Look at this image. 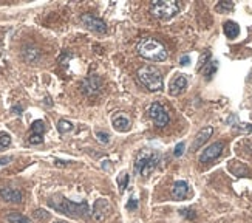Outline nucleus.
<instances>
[{
    "instance_id": "obj_2",
    "label": "nucleus",
    "mask_w": 252,
    "mask_h": 223,
    "mask_svg": "<svg viewBox=\"0 0 252 223\" xmlns=\"http://www.w3.org/2000/svg\"><path fill=\"white\" fill-rule=\"evenodd\" d=\"M138 54L152 62H162L167 59L169 51L166 45L155 37H145L138 44Z\"/></svg>"
},
{
    "instance_id": "obj_28",
    "label": "nucleus",
    "mask_w": 252,
    "mask_h": 223,
    "mask_svg": "<svg viewBox=\"0 0 252 223\" xmlns=\"http://www.w3.org/2000/svg\"><path fill=\"white\" fill-rule=\"evenodd\" d=\"M234 127L241 130V132H246V133H252V124H234Z\"/></svg>"
},
{
    "instance_id": "obj_23",
    "label": "nucleus",
    "mask_w": 252,
    "mask_h": 223,
    "mask_svg": "<svg viewBox=\"0 0 252 223\" xmlns=\"http://www.w3.org/2000/svg\"><path fill=\"white\" fill-rule=\"evenodd\" d=\"M129 185V173L127 172H122L121 175L118 177V186H119V194H122L125 189H127Z\"/></svg>"
},
{
    "instance_id": "obj_26",
    "label": "nucleus",
    "mask_w": 252,
    "mask_h": 223,
    "mask_svg": "<svg viewBox=\"0 0 252 223\" xmlns=\"http://www.w3.org/2000/svg\"><path fill=\"white\" fill-rule=\"evenodd\" d=\"M215 9H217V11H220V13L232 11V9H234V3H232V2H220V3L215 6Z\"/></svg>"
},
{
    "instance_id": "obj_27",
    "label": "nucleus",
    "mask_w": 252,
    "mask_h": 223,
    "mask_svg": "<svg viewBox=\"0 0 252 223\" xmlns=\"http://www.w3.org/2000/svg\"><path fill=\"white\" fill-rule=\"evenodd\" d=\"M180 214H181L183 217L189 219V220H193V219L197 217L195 211H193V209H189V208H186V209H181V211H180Z\"/></svg>"
},
{
    "instance_id": "obj_33",
    "label": "nucleus",
    "mask_w": 252,
    "mask_h": 223,
    "mask_svg": "<svg viewBox=\"0 0 252 223\" xmlns=\"http://www.w3.org/2000/svg\"><path fill=\"white\" fill-rule=\"evenodd\" d=\"M9 161H13V157H3V158H0V166H3V164H8Z\"/></svg>"
},
{
    "instance_id": "obj_34",
    "label": "nucleus",
    "mask_w": 252,
    "mask_h": 223,
    "mask_svg": "<svg viewBox=\"0 0 252 223\" xmlns=\"http://www.w3.org/2000/svg\"><path fill=\"white\" fill-rule=\"evenodd\" d=\"M13 112H14L16 115H21V113H22V107H21V105H14V107H13Z\"/></svg>"
},
{
    "instance_id": "obj_20",
    "label": "nucleus",
    "mask_w": 252,
    "mask_h": 223,
    "mask_svg": "<svg viewBox=\"0 0 252 223\" xmlns=\"http://www.w3.org/2000/svg\"><path fill=\"white\" fill-rule=\"evenodd\" d=\"M210 51L209 50H206V51H203L201 53V56H200V59H198V65H197V70L198 72H201L203 69H205V67L210 62Z\"/></svg>"
},
{
    "instance_id": "obj_3",
    "label": "nucleus",
    "mask_w": 252,
    "mask_h": 223,
    "mask_svg": "<svg viewBox=\"0 0 252 223\" xmlns=\"http://www.w3.org/2000/svg\"><path fill=\"white\" fill-rule=\"evenodd\" d=\"M139 84L149 92H160L162 89V74L155 65H144L137 72Z\"/></svg>"
},
{
    "instance_id": "obj_13",
    "label": "nucleus",
    "mask_w": 252,
    "mask_h": 223,
    "mask_svg": "<svg viewBox=\"0 0 252 223\" xmlns=\"http://www.w3.org/2000/svg\"><path fill=\"white\" fill-rule=\"evenodd\" d=\"M212 133H214V127L212 125H206V127H203L198 133L197 137L193 138V143H192V150H198L203 144H206V141L212 137Z\"/></svg>"
},
{
    "instance_id": "obj_11",
    "label": "nucleus",
    "mask_w": 252,
    "mask_h": 223,
    "mask_svg": "<svg viewBox=\"0 0 252 223\" xmlns=\"http://www.w3.org/2000/svg\"><path fill=\"white\" fill-rule=\"evenodd\" d=\"M110 211H112V206H110L109 200L99 198V200L94 201V206H93L92 216H93V219H94L96 222H102L105 217H107V216L110 214Z\"/></svg>"
},
{
    "instance_id": "obj_29",
    "label": "nucleus",
    "mask_w": 252,
    "mask_h": 223,
    "mask_svg": "<svg viewBox=\"0 0 252 223\" xmlns=\"http://www.w3.org/2000/svg\"><path fill=\"white\" fill-rule=\"evenodd\" d=\"M34 216H36L39 220H46L48 217H50V216L46 214V211H44V209H37V211L34 212Z\"/></svg>"
},
{
    "instance_id": "obj_22",
    "label": "nucleus",
    "mask_w": 252,
    "mask_h": 223,
    "mask_svg": "<svg viewBox=\"0 0 252 223\" xmlns=\"http://www.w3.org/2000/svg\"><path fill=\"white\" fill-rule=\"evenodd\" d=\"M11 144V135L8 132H0V152L5 150Z\"/></svg>"
},
{
    "instance_id": "obj_24",
    "label": "nucleus",
    "mask_w": 252,
    "mask_h": 223,
    "mask_svg": "<svg viewBox=\"0 0 252 223\" xmlns=\"http://www.w3.org/2000/svg\"><path fill=\"white\" fill-rule=\"evenodd\" d=\"M94 137H96V140H98L101 144H109L110 143V135L107 132H104V130H96Z\"/></svg>"
},
{
    "instance_id": "obj_6",
    "label": "nucleus",
    "mask_w": 252,
    "mask_h": 223,
    "mask_svg": "<svg viewBox=\"0 0 252 223\" xmlns=\"http://www.w3.org/2000/svg\"><path fill=\"white\" fill-rule=\"evenodd\" d=\"M102 90V79L98 74H89L81 82V92L85 96H98Z\"/></svg>"
},
{
    "instance_id": "obj_19",
    "label": "nucleus",
    "mask_w": 252,
    "mask_h": 223,
    "mask_svg": "<svg viewBox=\"0 0 252 223\" xmlns=\"http://www.w3.org/2000/svg\"><path fill=\"white\" fill-rule=\"evenodd\" d=\"M6 222L8 223H31V220L22 216V214H19V212L13 211V212H9V214L6 216Z\"/></svg>"
},
{
    "instance_id": "obj_25",
    "label": "nucleus",
    "mask_w": 252,
    "mask_h": 223,
    "mask_svg": "<svg viewBox=\"0 0 252 223\" xmlns=\"http://www.w3.org/2000/svg\"><path fill=\"white\" fill-rule=\"evenodd\" d=\"M217 69H218V62H209L207 65H206V69H205V76H207V79L209 77H212L214 76V73L217 72Z\"/></svg>"
},
{
    "instance_id": "obj_10",
    "label": "nucleus",
    "mask_w": 252,
    "mask_h": 223,
    "mask_svg": "<svg viewBox=\"0 0 252 223\" xmlns=\"http://www.w3.org/2000/svg\"><path fill=\"white\" fill-rule=\"evenodd\" d=\"M223 149H225V143H214V144H210L209 148H206L205 150L201 152L200 155V163H209V161H214L215 158H218L220 155L223 153Z\"/></svg>"
},
{
    "instance_id": "obj_14",
    "label": "nucleus",
    "mask_w": 252,
    "mask_h": 223,
    "mask_svg": "<svg viewBox=\"0 0 252 223\" xmlns=\"http://www.w3.org/2000/svg\"><path fill=\"white\" fill-rule=\"evenodd\" d=\"M112 124H113L115 130H118V132H129L130 125H132L129 116L124 113H115L112 118Z\"/></svg>"
},
{
    "instance_id": "obj_15",
    "label": "nucleus",
    "mask_w": 252,
    "mask_h": 223,
    "mask_svg": "<svg viewBox=\"0 0 252 223\" xmlns=\"http://www.w3.org/2000/svg\"><path fill=\"white\" fill-rule=\"evenodd\" d=\"M41 50H39L37 47H33V45H25L23 50H22V57L26 64H37L41 61Z\"/></svg>"
},
{
    "instance_id": "obj_17",
    "label": "nucleus",
    "mask_w": 252,
    "mask_h": 223,
    "mask_svg": "<svg viewBox=\"0 0 252 223\" xmlns=\"http://www.w3.org/2000/svg\"><path fill=\"white\" fill-rule=\"evenodd\" d=\"M189 185L186 181H183V180H178L173 183V186H172V196L173 198H177V200H183V198H186L189 196Z\"/></svg>"
},
{
    "instance_id": "obj_12",
    "label": "nucleus",
    "mask_w": 252,
    "mask_h": 223,
    "mask_svg": "<svg viewBox=\"0 0 252 223\" xmlns=\"http://www.w3.org/2000/svg\"><path fill=\"white\" fill-rule=\"evenodd\" d=\"M0 198H2L3 201H8V203H21L23 196L19 189L5 186V188H0Z\"/></svg>"
},
{
    "instance_id": "obj_35",
    "label": "nucleus",
    "mask_w": 252,
    "mask_h": 223,
    "mask_svg": "<svg viewBox=\"0 0 252 223\" xmlns=\"http://www.w3.org/2000/svg\"><path fill=\"white\" fill-rule=\"evenodd\" d=\"M56 223H64V222H56Z\"/></svg>"
},
{
    "instance_id": "obj_31",
    "label": "nucleus",
    "mask_w": 252,
    "mask_h": 223,
    "mask_svg": "<svg viewBox=\"0 0 252 223\" xmlns=\"http://www.w3.org/2000/svg\"><path fill=\"white\" fill-rule=\"evenodd\" d=\"M138 208V201L135 198H130V201L127 203V209H137Z\"/></svg>"
},
{
    "instance_id": "obj_1",
    "label": "nucleus",
    "mask_w": 252,
    "mask_h": 223,
    "mask_svg": "<svg viewBox=\"0 0 252 223\" xmlns=\"http://www.w3.org/2000/svg\"><path fill=\"white\" fill-rule=\"evenodd\" d=\"M48 206L53 208L57 212H61V214H65L73 219H85L90 214V208H89V203L87 201L76 203V201H71L62 196L51 197L48 200Z\"/></svg>"
},
{
    "instance_id": "obj_8",
    "label": "nucleus",
    "mask_w": 252,
    "mask_h": 223,
    "mask_svg": "<svg viewBox=\"0 0 252 223\" xmlns=\"http://www.w3.org/2000/svg\"><path fill=\"white\" fill-rule=\"evenodd\" d=\"M81 22L85 28H89V30L94 31V33H99V34L107 33V24H105L102 19L96 17L93 14H84L81 17Z\"/></svg>"
},
{
    "instance_id": "obj_16",
    "label": "nucleus",
    "mask_w": 252,
    "mask_h": 223,
    "mask_svg": "<svg viewBox=\"0 0 252 223\" xmlns=\"http://www.w3.org/2000/svg\"><path fill=\"white\" fill-rule=\"evenodd\" d=\"M187 87V79L184 74H178L175 79L170 82V87H169V93L172 96H178L184 92V89Z\"/></svg>"
},
{
    "instance_id": "obj_7",
    "label": "nucleus",
    "mask_w": 252,
    "mask_h": 223,
    "mask_svg": "<svg viewBox=\"0 0 252 223\" xmlns=\"http://www.w3.org/2000/svg\"><path fill=\"white\" fill-rule=\"evenodd\" d=\"M149 116L157 127L162 129L169 124V115L160 102H153L149 107Z\"/></svg>"
},
{
    "instance_id": "obj_30",
    "label": "nucleus",
    "mask_w": 252,
    "mask_h": 223,
    "mask_svg": "<svg viewBox=\"0 0 252 223\" xmlns=\"http://www.w3.org/2000/svg\"><path fill=\"white\" fill-rule=\"evenodd\" d=\"M183 153H184V143H178L175 150H173V155H175V157H181Z\"/></svg>"
},
{
    "instance_id": "obj_9",
    "label": "nucleus",
    "mask_w": 252,
    "mask_h": 223,
    "mask_svg": "<svg viewBox=\"0 0 252 223\" xmlns=\"http://www.w3.org/2000/svg\"><path fill=\"white\" fill-rule=\"evenodd\" d=\"M46 127H45V123L42 120H36L33 124H31V130L28 133V138H26V143L28 144H41L44 143V133H45Z\"/></svg>"
},
{
    "instance_id": "obj_21",
    "label": "nucleus",
    "mask_w": 252,
    "mask_h": 223,
    "mask_svg": "<svg viewBox=\"0 0 252 223\" xmlns=\"http://www.w3.org/2000/svg\"><path fill=\"white\" fill-rule=\"evenodd\" d=\"M57 130H59L61 135H65L73 130V123L71 121H67V120H61L57 123Z\"/></svg>"
},
{
    "instance_id": "obj_5",
    "label": "nucleus",
    "mask_w": 252,
    "mask_h": 223,
    "mask_svg": "<svg viewBox=\"0 0 252 223\" xmlns=\"http://www.w3.org/2000/svg\"><path fill=\"white\" fill-rule=\"evenodd\" d=\"M180 9L181 6L177 0H155L150 5V13L160 21H169L180 13Z\"/></svg>"
},
{
    "instance_id": "obj_4",
    "label": "nucleus",
    "mask_w": 252,
    "mask_h": 223,
    "mask_svg": "<svg viewBox=\"0 0 252 223\" xmlns=\"http://www.w3.org/2000/svg\"><path fill=\"white\" fill-rule=\"evenodd\" d=\"M160 160H161L160 152H153L150 149H142L137 155V160H135V171H137L139 175L147 177L158 168Z\"/></svg>"
},
{
    "instance_id": "obj_18",
    "label": "nucleus",
    "mask_w": 252,
    "mask_h": 223,
    "mask_svg": "<svg viewBox=\"0 0 252 223\" xmlns=\"http://www.w3.org/2000/svg\"><path fill=\"white\" fill-rule=\"evenodd\" d=\"M223 31H225V34H226L228 39H235L240 34V26L235 22L228 21L225 25H223Z\"/></svg>"
},
{
    "instance_id": "obj_32",
    "label": "nucleus",
    "mask_w": 252,
    "mask_h": 223,
    "mask_svg": "<svg viewBox=\"0 0 252 223\" xmlns=\"http://www.w3.org/2000/svg\"><path fill=\"white\" fill-rule=\"evenodd\" d=\"M180 64L181 65H189L190 64V57L189 56H183L181 59H180Z\"/></svg>"
}]
</instances>
